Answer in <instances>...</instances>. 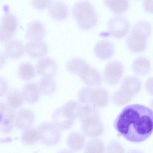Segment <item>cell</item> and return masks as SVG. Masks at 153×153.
<instances>
[{"mask_svg":"<svg viewBox=\"0 0 153 153\" xmlns=\"http://www.w3.org/2000/svg\"><path fill=\"white\" fill-rule=\"evenodd\" d=\"M153 111L142 105L133 104L125 107L115 120L114 126L121 135L134 143L147 139L153 128Z\"/></svg>","mask_w":153,"mask_h":153,"instance_id":"1","label":"cell"},{"mask_svg":"<svg viewBox=\"0 0 153 153\" xmlns=\"http://www.w3.org/2000/svg\"><path fill=\"white\" fill-rule=\"evenodd\" d=\"M151 30L150 24L146 21L140 20L136 22L127 39V45L129 49L135 52L144 50Z\"/></svg>","mask_w":153,"mask_h":153,"instance_id":"2","label":"cell"},{"mask_svg":"<svg viewBox=\"0 0 153 153\" xmlns=\"http://www.w3.org/2000/svg\"><path fill=\"white\" fill-rule=\"evenodd\" d=\"M72 13L78 25L82 29L91 28L97 23V14L92 5L88 1L76 3L73 7Z\"/></svg>","mask_w":153,"mask_h":153,"instance_id":"3","label":"cell"},{"mask_svg":"<svg viewBox=\"0 0 153 153\" xmlns=\"http://www.w3.org/2000/svg\"><path fill=\"white\" fill-rule=\"evenodd\" d=\"M37 130L39 140L47 145H55L60 139V130L54 124L43 123L38 127Z\"/></svg>","mask_w":153,"mask_h":153,"instance_id":"4","label":"cell"},{"mask_svg":"<svg viewBox=\"0 0 153 153\" xmlns=\"http://www.w3.org/2000/svg\"><path fill=\"white\" fill-rule=\"evenodd\" d=\"M15 115L14 109L0 102V130L5 133L11 131L15 125Z\"/></svg>","mask_w":153,"mask_h":153,"instance_id":"5","label":"cell"},{"mask_svg":"<svg viewBox=\"0 0 153 153\" xmlns=\"http://www.w3.org/2000/svg\"><path fill=\"white\" fill-rule=\"evenodd\" d=\"M17 26L16 18L10 13L6 14L0 25V40L9 41L13 36Z\"/></svg>","mask_w":153,"mask_h":153,"instance_id":"6","label":"cell"},{"mask_svg":"<svg viewBox=\"0 0 153 153\" xmlns=\"http://www.w3.org/2000/svg\"><path fill=\"white\" fill-rule=\"evenodd\" d=\"M108 27L114 36L120 38L125 36L128 32L129 23L124 17L116 16L112 18L109 20Z\"/></svg>","mask_w":153,"mask_h":153,"instance_id":"7","label":"cell"},{"mask_svg":"<svg viewBox=\"0 0 153 153\" xmlns=\"http://www.w3.org/2000/svg\"><path fill=\"white\" fill-rule=\"evenodd\" d=\"M75 119L62 107L54 111L52 115L53 124L60 130L70 128L73 124Z\"/></svg>","mask_w":153,"mask_h":153,"instance_id":"8","label":"cell"},{"mask_svg":"<svg viewBox=\"0 0 153 153\" xmlns=\"http://www.w3.org/2000/svg\"><path fill=\"white\" fill-rule=\"evenodd\" d=\"M37 73L45 78H51L55 74L57 66L55 62L49 58L40 59L36 65Z\"/></svg>","mask_w":153,"mask_h":153,"instance_id":"9","label":"cell"},{"mask_svg":"<svg viewBox=\"0 0 153 153\" xmlns=\"http://www.w3.org/2000/svg\"><path fill=\"white\" fill-rule=\"evenodd\" d=\"M34 119V113L27 109H22L18 111L15 115V125L20 129L29 127Z\"/></svg>","mask_w":153,"mask_h":153,"instance_id":"10","label":"cell"},{"mask_svg":"<svg viewBox=\"0 0 153 153\" xmlns=\"http://www.w3.org/2000/svg\"><path fill=\"white\" fill-rule=\"evenodd\" d=\"M25 50L31 56L39 58L45 55L47 53V48L46 44L42 42H31L26 45Z\"/></svg>","mask_w":153,"mask_h":153,"instance_id":"11","label":"cell"},{"mask_svg":"<svg viewBox=\"0 0 153 153\" xmlns=\"http://www.w3.org/2000/svg\"><path fill=\"white\" fill-rule=\"evenodd\" d=\"M94 52L99 58L106 59L112 55L114 52V48L110 42L102 40L96 43L94 47Z\"/></svg>","mask_w":153,"mask_h":153,"instance_id":"12","label":"cell"},{"mask_svg":"<svg viewBox=\"0 0 153 153\" xmlns=\"http://www.w3.org/2000/svg\"><path fill=\"white\" fill-rule=\"evenodd\" d=\"M44 33V29L42 25L39 21H36L29 25L27 36L32 42H39L43 38Z\"/></svg>","mask_w":153,"mask_h":153,"instance_id":"13","label":"cell"},{"mask_svg":"<svg viewBox=\"0 0 153 153\" xmlns=\"http://www.w3.org/2000/svg\"><path fill=\"white\" fill-rule=\"evenodd\" d=\"M39 93L38 85L35 83L30 82L23 88L22 95L24 99L28 103H33L38 99Z\"/></svg>","mask_w":153,"mask_h":153,"instance_id":"14","label":"cell"},{"mask_svg":"<svg viewBox=\"0 0 153 153\" xmlns=\"http://www.w3.org/2000/svg\"><path fill=\"white\" fill-rule=\"evenodd\" d=\"M82 122V131L88 137L97 136L102 132V127L100 125H97V120H89Z\"/></svg>","mask_w":153,"mask_h":153,"instance_id":"15","label":"cell"},{"mask_svg":"<svg viewBox=\"0 0 153 153\" xmlns=\"http://www.w3.org/2000/svg\"><path fill=\"white\" fill-rule=\"evenodd\" d=\"M24 50V47L21 42L18 40H12L6 45L5 54L11 58L18 57L22 54Z\"/></svg>","mask_w":153,"mask_h":153,"instance_id":"16","label":"cell"},{"mask_svg":"<svg viewBox=\"0 0 153 153\" xmlns=\"http://www.w3.org/2000/svg\"><path fill=\"white\" fill-rule=\"evenodd\" d=\"M85 143L84 136L79 133L74 132L68 135L67 143L69 148L74 151H81Z\"/></svg>","mask_w":153,"mask_h":153,"instance_id":"17","label":"cell"},{"mask_svg":"<svg viewBox=\"0 0 153 153\" xmlns=\"http://www.w3.org/2000/svg\"><path fill=\"white\" fill-rule=\"evenodd\" d=\"M89 67L85 61L76 58L71 59L67 63V68L70 72L80 76Z\"/></svg>","mask_w":153,"mask_h":153,"instance_id":"18","label":"cell"},{"mask_svg":"<svg viewBox=\"0 0 153 153\" xmlns=\"http://www.w3.org/2000/svg\"><path fill=\"white\" fill-rule=\"evenodd\" d=\"M50 14L54 19L61 20L65 18L68 13V8L63 3L59 2L50 3L49 5Z\"/></svg>","mask_w":153,"mask_h":153,"instance_id":"19","label":"cell"},{"mask_svg":"<svg viewBox=\"0 0 153 153\" xmlns=\"http://www.w3.org/2000/svg\"><path fill=\"white\" fill-rule=\"evenodd\" d=\"M6 100L7 104L14 109L22 105L24 99L22 95L18 90L12 89L7 92Z\"/></svg>","mask_w":153,"mask_h":153,"instance_id":"20","label":"cell"},{"mask_svg":"<svg viewBox=\"0 0 153 153\" xmlns=\"http://www.w3.org/2000/svg\"><path fill=\"white\" fill-rule=\"evenodd\" d=\"M40 92L46 94H51L55 91L56 85L54 81L49 78H45L42 79L38 85Z\"/></svg>","mask_w":153,"mask_h":153,"instance_id":"21","label":"cell"},{"mask_svg":"<svg viewBox=\"0 0 153 153\" xmlns=\"http://www.w3.org/2000/svg\"><path fill=\"white\" fill-rule=\"evenodd\" d=\"M105 2L111 10L117 13L123 12L128 6V2L126 0H107Z\"/></svg>","mask_w":153,"mask_h":153,"instance_id":"22","label":"cell"},{"mask_svg":"<svg viewBox=\"0 0 153 153\" xmlns=\"http://www.w3.org/2000/svg\"><path fill=\"white\" fill-rule=\"evenodd\" d=\"M22 141L27 144H33L39 140L37 129L28 127L25 129L22 137Z\"/></svg>","mask_w":153,"mask_h":153,"instance_id":"23","label":"cell"},{"mask_svg":"<svg viewBox=\"0 0 153 153\" xmlns=\"http://www.w3.org/2000/svg\"><path fill=\"white\" fill-rule=\"evenodd\" d=\"M35 70L30 63L26 62L22 64L19 68V73L22 78L25 80L31 79L35 75Z\"/></svg>","mask_w":153,"mask_h":153,"instance_id":"24","label":"cell"},{"mask_svg":"<svg viewBox=\"0 0 153 153\" xmlns=\"http://www.w3.org/2000/svg\"><path fill=\"white\" fill-rule=\"evenodd\" d=\"M105 147L100 140L93 139L87 144L85 153H104Z\"/></svg>","mask_w":153,"mask_h":153,"instance_id":"25","label":"cell"},{"mask_svg":"<svg viewBox=\"0 0 153 153\" xmlns=\"http://www.w3.org/2000/svg\"><path fill=\"white\" fill-rule=\"evenodd\" d=\"M133 66L136 71H144L148 70L149 67V63L147 59L140 57L135 60L133 63Z\"/></svg>","mask_w":153,"mask_h":153,"instance_id":"26","label":"cell"},{"mask_svg":"<svg viewBox=\"0 0 153 153\" xmlns=\"http://www.w3.org/2000/svg\"><path fill=\"white\" fill-rule=\"evenodd\" d=\"M108 151V153H123L121 146L116 143H112L109 145Z\"/></svg>","mask_w":153,"mask_h":153,"instance_id":"27","label":"cell"},{"mask_svg":"<svg viewBox=\"0 0 153 153\" xmlns=\"http://www.w3.org/2000/svg\"><path fill=\"white\" fill-rule=\"evenodd\" d=\"M8 87V84L6 80L0 76V98L6 92Z\"/></svg>","mask_w":153,"mask_h":153,"instance_id":"28","label":"cell"},{"mask_svg":"<svg viewBox=\"0 0 153 153\" xmlns=\"http://www.w3.org/2000/svg\"><path fill=\"white\" fill-rule=\"evenodd\" d=\"M50 1V0H34L33 3L36 7L39 9H42L49 6Z\"/></svg>","mask_w":153,"mask_h":153,"instance_id":"29","label":"cell"},{"mask_svg":"<svg viewBox=\"0 0 153 153\" xmlns=\"http://www.w3.org/2000/svg\"><path fill=\"white\" fill-rule=\"evenodd\" d=\"M153 0L145 1L144 7L145 9L149 12L152 11Z\"/></svg>","mask_w":153,"mask_h":153,"instance_id":"30","label":"cell"},{"mask_svg":"<svg viewBox=\"0 0 153 153\" xmlns=\"http://www.w3.org/2000/svg\"><path fill=\"white\" fill-rule=\"evenodd\" d=\"M5 60V56L2 53L0 52V68L4 64Z\"/></svg>","mask_w":153,"mask_h":153,"instance_id":"31","label":"cell"},{"mask_svg":"<svg viewBox=\"0 0 153 153\" xmlns=\"http://www.w3.org/2000/svg\"><path fill=\"white\" fill-rule=\"evenodd\" d=\"M58 153H74L68 150H63L59 152Z\"/></svg>","mask_w":153,"mask_h":153,"instance_id":"32","label":"cell"},{"mask_svg":"<svg viewBox=\"0 0 153 153\" xmlns=\"http://www.w3.org/2000/svg\"><path fill=\"white\" fill-rule=\"evenodd\" d=\"M128 153H141L135 150H131L129 151Z\"/></svg>","mask_w":153,"mask_h":153,"instance_id":"33","label":"cell"}]
</instances>
